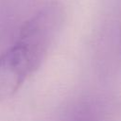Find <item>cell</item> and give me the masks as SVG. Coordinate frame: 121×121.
Returning <instances> with one entry per match:
<instances>
[{
    "label": "cell",
    "mask_w": 121,
    "mask_h": 121,
    "mask_svg": "<svg viewBox=\"0 0 121 121\" xmlns=\"http://www.w3.org/2000/svg\"><path fill=\"white\" fill-rule=\"evenodd\" d=\"M64 22L63 7L57 2L42 8L21 27L15 43L26 54L35 72L43 62Z\"/></svg>",
    "instance_id": "1"
},
{
    "label": "cell",
    "mask_w": 121,
    "mask_h": 121,
    "mask_svg": "<svg viewBox=\"0 0 121 121\" xmlns=\"http://www.w3.org/2000/svg\"><path fill=\"white\" fill-rule=\"evenodd\" d=\"M29 60L18 44H14L0 55V101L12 97L33 74Z\"/></svg>",
    "instance_id": "2"
},
{
    "label": "cell",
    "mask_w": 121,
    "mask_h": 121,
    "mask_svg": "<svg viewBox=\"0 0 121 121\" xmlns=\"http://www.w3.org/2000/svg\"><path fill=\"white\" fill-rule=\"evenodd\" d=\"M69 121H103L100 114L93 109L84 108L77 111L69 119Z\"/></svg>",
    "instance_id": "3"
}]
</instances>
